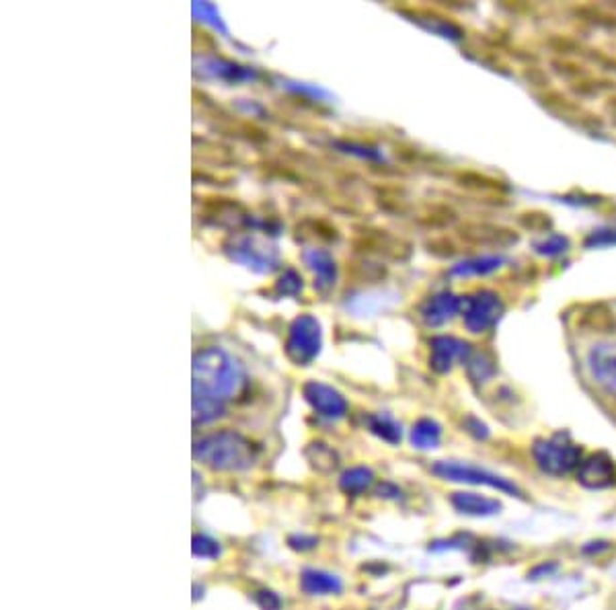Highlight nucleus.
Masks as SVG:
<instances>
[{"instance_id": "obj_26", "label": "nucleus", "mask_w": 616, "mask_h": 610, "mask_svg": "<svg viewBox=\"0 0 616 610\" xmlns=\"http://www.w3.org/2000/svg\"><path fill=\"white\" fill-rule=\"evenodd\" d=\"M306 456H308V461L313 463L314 469H319L323 473L335 469V465H337L335 453H333L327 444H321V442L311 444V448L306 450Z\"/></svg>"}, {"instance_id": "obj_23", "label": "nucleus", "mask_w": 616, "mask_h": 610, "mask_svg": "<svg viewBox=\"0 0 616 610\" xmlns=\"http://www.w3.org/2000/svg\"><path fill=\"white\" fill-rule=\"evenodd\" d=\"M569 249H571V241L565 235H559V232L547 235L535 243L536 253L545 255V257H561V255L568 253Z\"/></svg>"}, {"instance_id": "obj_25", "label": "nucleus", "mask_w": 616, "mask_h": 610, "mask_svg": "<svg viewBox=\"0 0 616 610\" xmlns=\"http://www.w3.org/2000/svg\"><path fill=\"white\" fill-rule=\"evenodd\" d=\"M466 366H469V376L474 382H487L497 370L494 358H489L487 354L471 356L466 360Z\"/></svg>"}, {"instance_id": "obj_33", "label": "nucleus", "mask_w": 616, "mask_h": 610, "mask_svg": "<svg viewBox=\"0 0 616 610\" xmlns=\"http://www.w3.org/2000/svg\"><path fill=\"white\" fill-rule=\"evenodd\" d=\"M194 13L202 16V21L206 23H210L214 25L216 29H220L227 33V27H224L222 21H220V15H218V8H216L214 5H207V3H196L194 5Z\"/></svg>"}, {"instance_id": "obj_11", "label": "nucleus", "mask_w": 616, "mask_h": 610, "mask_svg": "<svg viewBox=\"0 0 616 610\" xmlns=\"http://www.w3.org/2000/svg\"><path fill=\"white\" fill-rule=\"evenodd\" d=\"M589 372L596 382L616 395V344H598L588 354Z\"/></svg>"}, {"instance_id": "obj_29", "label": "nucleus", "mask_w": 616, "mask_h": 610, "mask_svg": "<svg viewBox=\"0 0 616 610\" xmlns=\"http://www.w3.org/2000/svg\"><path fill=\"white\" fill-rule=\"evenodd\" d=\"M423 27H428L430 31H434L438 33V36H442V37H451L454 41H459L462 39V29L459 27V25H454L451 21H446V19H440V16H434V19L431 21H423V19H418Z\"/></svg>"}, {"instance_id": "obj_6", "label": "nucleus", "mask_w": 616, "mask_h": 610, "mask_svg": "<svg viewBox=\"0 0 616 610\" xmlns=\"http://www.w3.org/2000/svg\"><path fill=\"white\" fill-rule=\"evenodd\" d=\"M321 349V325L313 315H303L292 323L286 341V352L296 364H308Z\"/></svg>"}, {"instance_id": "obj_18", "label": "nucleus", "mask_w": 616, "mask_h": 610, "mask_svg": "<svg viewBox=\"0 0 616 610\" xmlns=\"http://www.w3.org/2000/svg\"><path fill=\"white\" fill-rule=\"evenodd\" d=\"M306 265L311 267L316 275V288L329 290L335 284V262L324 249H308L304 253Z\"/></svg>"}, {"instance_id": "obj_13", "label": "nucleus", "mask_w": 616, "mask_h": 610, "mask_svg": "<svg viewBox=\"0 0 616 610\" xmlns=\"http://www.w3.org/2000/svg\"><path fill=\"white\" fill-rule=\"evenodd\" d=\"M451 504L456 512L466 514V516H477V518H489V516H495L502 512V504H499L497 499L479 496V493H471V491L454 493V496L451 498Z\"/></svg>"}, {"instance_id": "obj_35", "label": "nucleus", "mask_w": 616, "mask_h": 610, "mask_svg": "<svg viewBox=\"0 0 616 610\" xmlns=\"http://www.w3.org/2000/svg\"><path fill=\"white\" fill-rule=\"evenodd\" d=\"M345 148V153H352L357 155L362 158H368V161H382V155L378 150H374L370 146H364V144H354V142H345V144H341Z\"/></svg>"}, {"instance_id": "obj_12", "label": "nucleus", "mask_w": 616, "mask_h": 610, "mask_svg": "<svg viewBox=\"0 0 616 610\" xmlns=\"http://www.w3.org/2000/svg\"><path fill=\"white\" fill-rule=\"evenodd\" d=\"M462 300L452 294V292H440V294L431 296L421 308V319L428 327H440L452 319V316L461 311Z\"/></svg>"}, {"instance_id": "obj_2", "label": "nucleus", "mask_w": 616, "mask_h": 610, "mask_svg": "<svg viewBox=\"0 0 616 610\" xmlns=\"http://www.w3.org/2000/svg\"><path fill=\"white\" fill-rule=\"evenodd\" d=\"M194 456L214 471H243L253 465L255 450L240 433L218 432L197 442Z\"/></svg>"}, {"instance_id": "obj_19", "label": "nucleus", "mask_w": 616, "mask_h": 610, "mask_svg": "<svg viewBox=\"0 0 616 610\" xmlns=\"http://www.w3.org/2000/svg\"><path fill=\"white\" fill-rule=\"evenodd\" d=\"M440 440H442V428H440V423H436L434 420L423 417V420H420L413 425L411 444L415 448H420V450L436 448L440 444Z\"/></svg>"}, {"instance_id": "obj_20", "label": "nucleus", "mask_w": 616, "mask_h": 610, "mask_svg": "<svg viewBox=\"0 0 616 610\" xmlns=\"http://www.w3.org/2000/svg\"><path fill=\"white\" fill-rule=\"evenodd\" d=\"M368 428L374 433V436H378L380 440L388 442V444H398L403 438V432H401V425H398L393 417L387 415V413H377V415H370L368 417Z\"/></svg>"}, {"instance_id": "obj_32", "label": "nucleus", "mask_w": 616, "mask_h": 610, "mask_svg": "<svg viewBox=\"0 0 616 610\" xmlns=\"http://www.w3.org/2000/svg\"><path fill=\"white\" fill-rule=\"evenodd\" d=\"M584 245L588 249H600V247H611L616 245V227H606V229H598L592 230L586 237Z\"/></svg>"}, {"instance_id": "obj_3", "label": "nucleus", "mask_w": 616, "mask_h": 610, "mask_svg": "<svg viewBox=\"0 0 616 610\" xmlns=\"http://www.w3.org/2000/svg\"><path fill=\"white\" fill-rule=\"evenodd\" d=\"M532 456H535L540 471L553 475V477H563V475L571 473L573 469H579L581 465L579 446L573 444L563 433L536 440L535 448H532Z\"/></svg>"}, {"instance_id": "obj_15", "label": "nucleus", "mask_w": 616, "mask_h": 610, "mask_svg": "<svg viewBox=\"0 0 616 610\" xmlns=\"http://www.w3.org/2000/svg\"><path fill=\"white\" fill-rule=\"evenodd\" d=\"M232 249H235L232 251V259H237V262L253 267V270L270 272L273 270V265H276V255H273L270 249L255 247L251 239L237 241V243L232 245Z\"/></svg>"}, {"instance_id": "obj_21", "label": "nucleus", "mask_w": 616, "mask_h": 610, "mask_svg": "<svg viewBox=\"0 0 616 610\" xmlns=\"http://www.w3.org/2000/svg\"><path fill=\"white\" fill-rule=\"evenodd\" d=\"M204 70L207 74H212V77H218V79H227V80H249V79H255V72L243 69V66H237L232 62L227 60H204Z\"/></svg>"}, {"instance_id": "obj_22", "label": "nucleus", "mask_w": 616, "mask_h": 610, "mask_svg": "<svg viewBox=\"0 0 616 610\" xmlns=\"http://www.w3.org/2000/svg\"><path fill=\"white\" fill-rule=\"evenodd\" d=\"M374 475L370 469L366 466H354V469L345 471L339 479V487L341 491L349 493V496H357V493H364L372 486Z\"/></svg>"}, {"instance_id": "obj_1", "label": "nucleus", "mask_w": 616, "mask_h": 610, "mask_svg": "<svg viewBox=\"0 0 616 610\" xmlns=\"http://www.w3.org/2000/svg\"><path fill=\"white\" fill-rule=\"evenodd\" d=\"M240 370L222 349H204L194 360V397L224 401L237 392Z\"/></svg>"}, {"instance_id": "obj_24", "label": "nucleus", "mask_w": 616, "mask_h": 610, "mask_svg": "<svg viewBox=\"0 0 616 610\" xmlns=\"http://www.w3.org/2000/svg\"><path fill=\"white\" fill-rule=\"evenodd\" d=\"M224 413L222 401L194 397V422L196 423H210Z\"/></svg>"}, {"instance_id": "obj_14", "label": "nucleus", "mask_w": 616, "mask_h": 610, "mask_svg": "<svg viewBox=\"0 0 616 610\" xmlns=\"http://www.w3.org/2000/svg\"><path fill=\"white\" fill-rule=\"evenodd\" d=\"M576 325L586 333H616V315L606 305H588L578 313Z\"/></svg>"}, {"instance_id": "obj_38", "label": "nucleus", "mask_w": 616, "mask_h": 610, "mask_svg": "<svg viewBox=\"0 0 616 610\" xmlns=\"http://www.w3.org/2000/svg\"><path fill=\"white\" fill-rule=\"evenodd\" d=\"M316 545V539L313 537H292L290 539V547L296 551H308Z\"/></svg>"}, {"instance_id": "obj_17", "label": "nucleus", "mask_w": 616, "mask_h": 610, "mask_svg": "<svg viewBox=\"0 0 616 610\" xmlns=\"http://www.w3.org/2000/svg\"><path fill=\"white\" fill-rule=\"evenodd\" d=\"M301 588L304 594L311 596H327V594H339L344 583L337 575L321 572V570H304L301 575Z\"/></svg>"}, {"instance_id": "obj_27", "label": "nucleus", "mask_w": 616, "mask_h": 610, "mask_svg": "<svg viewBox=\"0 0 616 610\" xmlns=\"http://www.w3.org/2000/svg\"><path fill=\"white\" fill-rule=\"evenodd\" d=\"M459 181L464 187L481 189V191H504L505 189L502 181L489 177V175H481V173H473V171L459 173Z\"/></svg>"}, {"instance_id": "obj_36", "label": "nucleus", "mask_w": 616, "mask_h": 610, "mask_svg": "<svg viewBox=\"0 0 616 610\" xmlns=\"http://www.w3.org/2000/svg\"><path fill=\"white\" fill-rule=\"evenodd\" d=\"M255 603L261 610H280L281 608V600L278 594H273L270 590H261L255 594Z\"/></svg>"}, {"instance_id": "obj_37", "label": "nucleus", "mask_w": 616, "mask_h": 610, "mask_svg": "<svg viewBox=\"0 0 616 610\" xmlns=\"http://www.w3.org/2000/svg\"><path fill=\"white\" fill-rule=\"evenodd\" d=\"M464 425H466V430H469L474 438H479V440H487L489 438L487 425L483 423L481 420H477V417H469V420L464 422Z\"/></svg>"}, {"instance_id": "obj_10", "label": "nucleus", "mask_w": 616, "mask_h": 610, "mask_svg": "<svg viewBox=\"0 0 616 610\" xmlns=\"http://www.w3.org/2000/svg\"><path fill=\"white\" fill-rule=\"evenodd\" d=\"M578 479L581 486L588 489H604L611 487L616 479V466L614 461L604 453L592 455L579 465Z\"/></svg>"}, {"instance_id": "obj_9", "label": "nucleus", "mask_w": 616, "mask_h": 610, "mask_svg": "<svg viewBox=\"0 0 616 610\" xmlns=\"http://www.w3.org/2000/svg\"><path fill=\"white\" fill-rule=\"evenodd\" d=\"M304 399L311 403L316 413L323 417H329V420H339L347 413V401L339 395L335 389L327 387L323 382H306L303 387Z\"/></svg>"}, {"instance_id": "obj_31", "label": "nucleus", "mask_w": 616, "mask_h": 610, "mask_svg": "<svg viewBox=\"0 0 616 610\" xmlns=\"http://www.w3.org/2000/svg\"><path fill=\"white\" fill-rule=\"evenodd\" d=\"M191 551H194L196 557L216 559L220 555V545L210 537H204V534H196L194 540H191Z\"/></svg>"}, {"instance_id": "obj_16", "label": "nucleus", "mask_w": 616, "mask_h": 610, "mask_svg": "<svg viewBox=\"0 0 616 610\" xmlns=\"http://www.w3.org/2000/svg\"><path fill=\"white\" fill-rule=\"evenodd\" d=\"M507 262L502 255H479L464 259V262L452 265L451 275L454 278H481V275H489L497 272L499 267Z\"/></svg>"}, {"instance_id": "obj_7", "label": "nucleus", "mask_w": 616, "mask_h": 610, "mask_svg": "<svg viewBox=\"0 0 616 610\" xmlns=\"http://www.w3.org/2000/svg\"><path fill=\"white\" fill-rule=\"evenodd\" d=\"M431 356L430 366L434 368L438 374H446L452 370L456 362H464L471 358V344L451 336H440L431 339Z\"/></svg>"}, {"instance_id": "obj_30", "label": "nucleus", "mask_w": 616, "mask_h": 610, "mask_svg": "<svg viewBox=\"0 0 616 610\" xmlns=\"http://www.w3.org/2000/svg\"><path fill=\"white\" fill-rule=\"evenodd\" d=\"M518 222L522 224L524 229L528 230H536V232H545L553 227V220L551 216L547 212H540V210H532V212H524L520 214Z\"/></svg>"}, {"instance_id": "obj_8", "label": "nucleus", "mask_w": 616, "mask_h": 610, "mask_svg": "<svg viewBox=\"0 0 616 610\" xmlns=\"http://www.w3.org/2000/svg\"><path fill=\"white\" fill-rule=\"evenodd\" d=\"M461 237L466 243L477 247H510L514 243H518V232L502 227V224H489V222L464 224L461 229Z\"/></svg>"}, {"instance_id": "obj_5", "label": "nucleus", "mask_w": 616, "mask_h": 610, "mask_svg": "<svg viewBox=\"0 0 616 610\" xmlns=\"http://www.w3.org/2000/svg\"><path fill=\"white\" fill-rule=\"evenodd\" d=\"M434 475L440 479L454 481V483H469V486H485L491 489H497L502 493H510V496H520V489L514 486L510 479L502 477V475L491 473L487 469L474 465H462V463H448L442 461L434 465Z\"/></svg>"}, {"instance_id": "obj_34", "label": "nucleus", "mask_w": 616, "mask_h": 610, "mask_svg": "<svg viewBox=\"0 0 616 610\" xmlns=\"http://www.w3.org/2000/svg\"><path fill=\"white\" fill-rule=\"evenodd\" d=\"M301 288H303V280L298 278V273L292 270H288L278 282V292H281V294H296Z\"/></svg>"}, {"instance_id": "obj_28", "label": "nucleus", "mask_w": 616, "mask_h": 610, "mask_svg": "<svg viewBox=\"0 0 616 610\" xmlns=\"http://www.w3.org/2000/svg\"><path fill=\"white\" fill-rule=\"evenodd\" d=\"M543 103L547 107H551V110L557 112V113L568 115V118H571V115H579L581 113V107L576 102H571L569 97L557 93V91H548V93L543 97Z\"/></svg>"}, {"instance_id": "obj_4", "label": "nucleus", "mask_w": 616, "mask_h": 610, "mask_svg": "<svg viewBox=\"0 0 616 610\" xmlns=\"http://www.w3.org/2000/svg\"><path fill=\"white\" fill-rule=\"evenodd\" d=\"M505 305L494 290H477L464 300V327L474 336L494 329L502 319Z\"/></svg>"}]
</instances>
